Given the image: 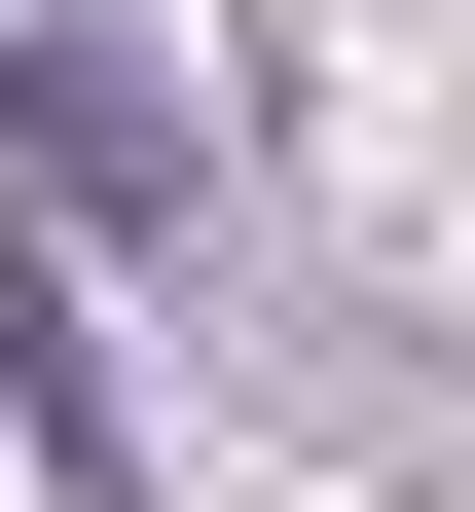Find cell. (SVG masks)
<instances>
[{"instance_id":"cell-1","label":"cell","mask_w":475,"mask_h":512,"mask_svg":"<svg viewBox=\"0 0 475 512\" xmlns=\"http://www.w3.org/2000/svg\"><path fill=\"white\" fill-rule=\"evenodd\" d=\"M0 147L74 183V220H183V74H147V37H74V0H0Z\"/></svg>"},{"instance_id":"cell-2","label":"cell","mask_w":475,"mask_h":512,"mask_svg":"<svg viewBox=\"0 0 475 512\" xmlns=\"http://www.w3.org/2000/svg\"><path fill=\"white\" fill-rule=\"evenodd\" d=\"M37 366H74V330H37V256H0V403H37Z\"/></svg>"}]
</instances>
